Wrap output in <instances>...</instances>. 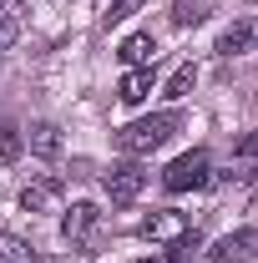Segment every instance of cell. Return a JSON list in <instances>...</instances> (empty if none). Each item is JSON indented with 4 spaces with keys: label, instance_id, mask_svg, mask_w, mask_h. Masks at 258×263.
<instances>
[{
    "label": "cell",
    "instance_id": "cell-20",
    "mask_svg": "<svg viewBox=\"0 0 258 263\" xmlns=\"http://www.w3.org/2000/svg\"><path fill=\"white\" fill-rule=\"evenodd\" d=\"M167 263H172V258H167Z\"/></svg>",
    "mask_w": 258,
    "mask_h": 263
},
{
    "label": "cell",
    "instance_id": "cell-13",
    "mask_svg": "<svg viewBox=\"0 0 258 263\" xmlns=\"http://www.w3.org/2000/svg\"><path fill=\"white\" fill-rule=\"evenodd\" d=\"M193 86H197V66L188 61V66H177V71L167 76V86H162V97H172V101H177V97H188Z\"/></svg>",
    "mask_w": 258,
    "mask_h": 263
},
{
    "label": "cell",
    "instance_id": "cell-2",
    "mask_svg": "<svg viewBox=\"0 0 258 263\" xmlns=\"http://www.w3.org/2000/svg\"><path fill=\"white\" fill-rule=\"evenodd\" d=\"M142 238H152V243H167L172 253L193 238V218L188 213H177V208H157L152 218H142Z\"/></svg>",
    "mask_w": 258,
    "mask_h": 263
},
{
    "label": "cell",
    "instance_id": "cell-1",
    "mask_svg": "<svg viewBox=\"0 0 258 263\" xmlns=\"http://www.w3.org/2000/svg\"><path fill=\"white\" fill-rule=\"evenodd\" d=\"M177 127H182L177 111H157V117H142V122L122 127V132H117V147H122L127 157H147V152L167 147V137H172Z\"/></svg>",
    "mask_w": 258,
    "mask_h": 263
},
{
    "label": "cell",
    "instance_id": "cell-10",
    "mask_svg": "<svg viewBox=\"0 0 258 263\" xmlns=\"http://www.w3.org/2000/svg\"><path fill=\"white\" fill-rule=\"evenodd\" d=\"M258 172V132H243L233 147V177H253Z\"/></svg>",
    "mask_w": 258,
    "mask_h": 263
},
{
    "label": "cell",
    "instance_id": "cell-4",
    "mask_svg": "<svg viewBox=\"0 0 258 263\" xmlns=\"http://www.w3.org/2000/svg\"><path fill=\"white\" fill-rule=\"evenodd\" d=\"M142 187H147V172L137 162H117L106 172V197H112V208H132V202L142 197Z\"/></svg>",
    "mask_w": 258,
    "mask_h": 263
},
{
    "label": "cell",
    "instance_id": "cell-17",
    "mask_svg": "<svg viewBox=\"0 0 258 263\" xmlns=\"http://www.w3.org/2000/svg\"><path fill=\"white\" fill-rule=\"evenodd\" d=\"M172 21H177V26H197V21H202V10H197V5H188V0H182V5L172 10Z\"/></svg>",
    "mask_w": 258,
    "mask_h": 263
},
{
    "label": "cell",
    "instance_id": "cell-8",
    "mask_svg": "<svg viewBox=\"0 0 258 263\" xmlns=\"http://www.w3.org/2000/svg\"><path fill=\"white\" fill-rule=\"evenodd\" d=\"M258 46V15H243V21H233L223 35H218V56H243V51H253Z\"/></svg>",
    "mask_w": 258,
    "mask_h": 263
},
{
    "label": "cell",
    "instance_id": "cell-16",
    "mask_svg": "<svg viewBox=\"0 0 258 263\" xmlns=\"http://www.w3.org/2000/svg\"><path fill=\"white\" fill-rule=\"evenodd\" d=\"M15 35H21V21L10 15V5H0V51H10Z\"/></svg>",
    "mask_w": 258,
    "mask_h": 263
},
{
    "label": "cell",
    "instance_id": "cell-19",
    "mask_svg": "<svg viewBox=\"0 0 258 263\" xmlns=\"http://www.w3.org/2000/svg\"><path fill=\"white\" fill-rule=\"evenodd\" d=\"M97 5H101V10H112V5H117V0H97Z\"/></svg>",
    "mask_w": 258,
    "mask_h": 263
},
{
    "label": "cell",
    "instance_id": "cell-15",
    "mask_svg": "<svg viewBox=\"0 0 258 263\" xmlns=\"http://www.w3.org/2000/svg\"><path fill=\"white\" fill-rule=\"evenodd\" d=\"M0 263H41V253L21 238H0Z\"/></svg>",
    "mask_w": 258,
    "mask_h": 263
},
{
    "label": "cell",
    "instance_id": "cell-9",
    "mask_svg": "<svg viewBox=\"0 0 258 263\" xmlns=\"http://www.w3.org/2000/svg\"><path fill=\"white\" fill-rule=\"evenodd\" d=\"M147 91H152V66H132L127 76H122V86H117V97L127 101V106L147 101Z\"/></svg>",
    "mask_w": 258,
    "mask_h": 263
},
{
    "label": "cell",
    "instance_id": "cell-18",
    "mask_svg": "<svg viewBox=\"0 0 258 263\" xmlns=\"http://www.w3.org/2000/svg\"><path fill=\"white\" fill-rule=\"evenodd\" d=\"M137 5H142V0H117V5L106 10V21H127V15L137 10Z\"/></svg>",
    "mask_w": 258,
    "mask_h": 263
},
{
    "label": "cell",
    "instance_id": "cell-6",
    "mask_svg": "<svg viewBox=\"0 0 258 263\" xmlns=\"http://www.w3.org/2000/svg\"><path fill=\"white\" fill-rule=\"evenodd\" d=\"M253 258H258V228L223 233V238L208 248V263H253Z\"/></svg>",
    "mask_w": 258,
    "mask_h": 263
},
{
    "label": "cell",
    "instance_id": "cell-14",
    "mask_svg": "<svg viewBox=\"0 0 258 263\" xmlns=\"http://www.w3.org/2000/svg\"><path fill=\"white\" fill-rule=\"evenodd\" d=\"M21 147H26V137H21V127L0 117V162H15V157H21Z\"/></svg>",
    "mask_w": 258,
    "mask_h": 263
},
{
    "label": "cell",
    "instance_id": "cell-7",
    "mask_svg": "<svg viewBox=\"0 0 258 263\" xmlns=\"http://www.w3.org/2000/svg\"><path fill=\"white\" fill-rule=\"evenodd\" d=\"M61 197H66L61 177H35V182H26V193H21V208L26 213H61Z\"/></svg>",
    "mask_w": 258,
    "mask_h": 263
},
{
    "label": "cell",
    "instance_id": "cell-12",
    "mask_svg": "<svg viewBox=\"0 0 258 263\" xmlns=\"http://www.w3.org/2000/svg\"><path fill=\"white\" fill-rule=\"evenodd\" d=\"M26 142H31L35 157H56V152H61V132L51 127V122H35V127L26 132Z\"/></svg>",
    "mask_w": 258,
    "mask_h": 263
},
{
    "label": "cell",
    "instance_id": "cell-11",
    "mask_svg": "<svg viewBox=\"0 0 258 263\" xmlns=\"http://www.w3.org/2000/svg\"><path fill=\"white\" fill-rule=\"evenodd\" d=\"M117 56H122L127 66H152V56H157V41L137 31V35H127V41H122V51H117Z\"/></svg>",
    "mask_w": 258,
    "mask_h": 263
},
{
    "label": "cell",
    "instance_id": "cell-3",
    "mask_svg": "<svg viewBox=\"0 0 258 263\" xmlns=\"http://www.w3.org/2000/svg\"><path fill=\"white\" fill-rule=\"evenodd\" d=\"M61 233H66V243H71V248H81V253H97V248H101V213L91 208V202H76V208L66 213Z\"/></svg>",
    "mask_w": 258,
    "mask_h": 263
},
{
    "label": "cell",
    "instance_id": "cell-5",
    "mask_svg": "<svg viewBox=\"0 0 258 263\" xmlns=\"http://www.w3.org/2000/svg\"><path fill=\"white\" fill-rule=\"evenodd\" d=\"M208 182V152H182L177 162L162 172V187L167 193H188V187H202Z\"/></svg>",
    "mask_w": 258,
    "mask_h": 263
}]
</instances>
